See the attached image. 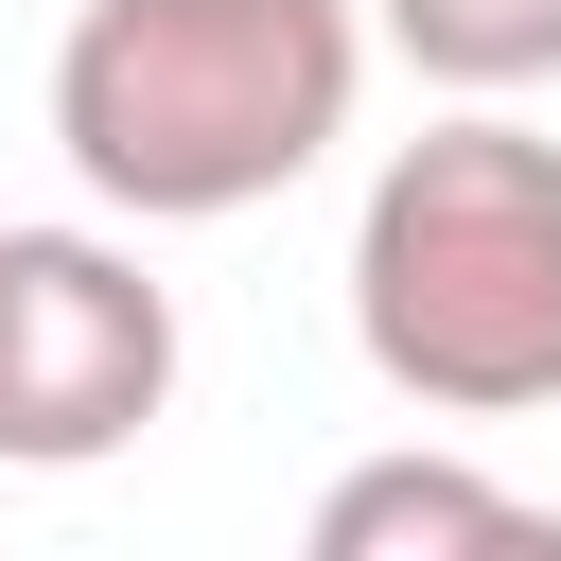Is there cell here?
I'll use <instances>...</instances> for the list:
<instances>
[{
	"label": "cell",
	"instance_id": "277c9868",
	"mask_svg": "<svg viewBox=\"0 0 561 561\" xmlns=\"http://www.w3.org/2000/svg\"><path fill=\"white\" fill-rule=\"evenodd\" d=\"M316 561H561V508H526L473 456H368L316 491Z\"/></svg>",
	"mask_w": 561,
	"mask_h": 561
},
{
	"label": "cell",
	"instance_id": "3957f363",
	"mask_svg": "<svg viewBox=\"0 0 561 561\" xmlns=\"http://www.w3.org/2000/svg\"><path fill=\"white\" fill-rule=\"evenodd\" d=\"M175 403V298L105 228H0V456L88 473Z\"/></svg>",
	"mask_w": 561,
	"mask_h": 561
},
{
	"label": "cell",
	"instance_id": "7a4b0ae2",
	"mask_svg": "<svg viewBox=\"0 0 561 561\" xmlns=\"http://www.w3.org/2000/svg\"><path fill=\"white\" fill-rule=\"evenodd\" d=\"M351 333L421 421L561 403V140L508 105L421 123L351 210Z\"/></svg>",
	"mask_w": 561,
	"mask_h": 561
},
{
	"label": "cell",
	"instance_id": "6da1fadb",
	"mask_svg": "<svg viewBox=\"0 0 561 561\" xmlns=\"http://www.w3.org/2000/svg\"><path fill=\"white\" fill-rule=\"evenodd\" d=\"M351 0H88L53 35V158L123 228H228L351 140Z\"/></svg>",
	"mask_w": 561,
	"mask_h": 561
},
{
	"label": "cell",
	"instance_id": "5b68a950",
	"mask_svg": "<svg viewBox=\"0 0 561 561\" xmlns=\"http://www.w3.org/2000/svg\"><path fill=\"white\" fill-rule=\"evenodd\" d=\"M368 35L456 88V105H508V88H561V0H368Z\"/></svg>",
	"mask_w": 561,
	"mask_h": 561
}]
</instances>
